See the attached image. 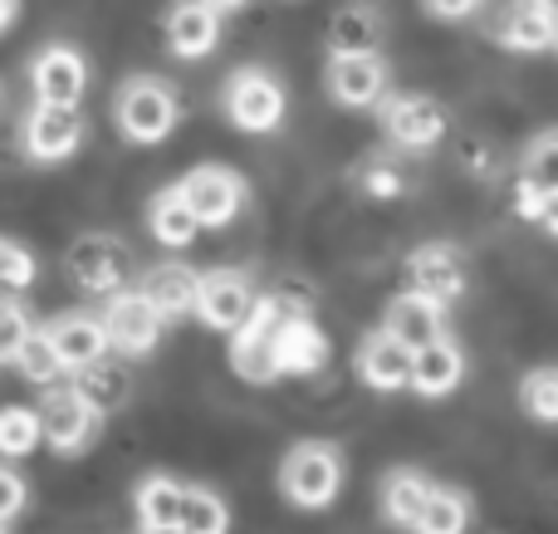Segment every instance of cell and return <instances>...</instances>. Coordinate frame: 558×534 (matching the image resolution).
I'll return each mask as SVG.
<instances>
[{
    "label": "cell",
    "instance_id": "6da1fadb",
    "mask_svg": "<svg viewBox=\"0 0 558 534\" xmlns=\"http://www.w3.org/2000/svg\"><path fill=\"white\" fill-rule=\"evenodd\" d=\"M279 319H284V304L279 300H255L251 314L235 324V343H231V368L241 373L245 383H275L279 363H275V333Z\"/></svg>",
    "mask_w": 558,
    "mask_h": 534
},
{
    "label": "cell",
    "instance_id": "7a4b0ae2",
    "mask_svg": "<svg viewBox=\"0 0 558 534\" xmlns=\"http://www.w3.org/2000/svg\"><path fill=\"white\" fill-rule=\"evenodd\" d=\"M343 486V457L324 441H304V447L289 451L284 461V496L304 510H318L338 496Z\"/></svg>",
    "mask_w": 558,
    "mask_h": 534
},
{
    "label": "cell",
    "instance_id": "3957f363",
    "mask_svg": "<svg viewBox=\"0 0 558 534\" xmlns=\"http://www.w3.org/2000/svg\"><path fill=\"white\" fill-rule=\"evenodd\" d=\"M118 128L133 143H162L177 128V98L172 88H162L157 78H133L118 94Z\"/></svg>",
    "mask_w": 558,
    "mask_h": 534
},
{
    "label": "cell",
    "instance_id": "277c9868",
    "mask_svg": "<svg viewBox=\"0 0 558 534\" xmlns=\"http://www.w3.org/2000/svg\"><path fill=\"white\" fill-rule=\"evenodd\" d=\"M226 113L245 133H270V128H279V118H284V88L265 69H241L231 78V88H226Z\"/></svg>",
    "mask_w": 558,
    "mask_h": 534
},
{
    "label": "cell",
    "instance_id": "5b68a950",
    "mask_svg": "<svg viewBox=\"0 0 558 534\" xmlns=\"http://www.w3.org/2000/svg\"><path fill=\"white\" fill-rule=\"evenodd\" d=\"M177 192H182V202L192 206V216L202 226H226L245 202V186L231 167H196L177 182Z\"/></svg>",
    "mask_w": 558,
    "mask_h": 534
},
{
    "label": "cell",
    "instance_id": "8992f818",
    "mask_svg": "<svg viewBox=\"0 0 558 534\" xmlns=\"http://www.w3.org/2000/svg\"><path fill=\"white\" fill-rule=\"evenodd\" d=\"M98 432V412L78 398L74 388H49L45 383V398H39V437H49V447L59 451H78L88 447Z\"/></svg>",
    "mask_w": 558,
    "mask_h": 534
},
{
    "label": "cell",
    "instance_id": "52a82bcc",
    "mask_svg": "<svg viewBox=\"0 0 558 534\" xmlns=\"http://www.w3.org/2000/svg\"><path fill=\"white\" fill-rule=\"evenodd\" d=\"M84 143V118L74 104H35L25 118V147L35 162H64Z\"/></svg>",
    "mask_w": 558,
    "mask_h": 534
},
{
    "label": "cell",
    "instance_id": "ba28073f",
    "mask_svg": "<svg viewBox=\"0 0 558 534\" xmlns=\"http://www.w3.org/2000/svg\"><path fill=\"white\" fill-rule=\"evenodd\" d=\"M104 333L113 349L123 353H147L162 333V314L143 300V290H113L108 294V314H104Z\"/></svg>",
    "mask_w": 558,
    "mask_h": 534
},
{
    "label": "cell",
    "instance_id": "9c48e42d",
    "mask_svg": "<svg viewBox=\"0 0 558 534\" xmlns=\"http://www.w3.org/2000/svg\"><path fill=\"white\" fill-rule=\"evenodd\" d=\"M69 275L84 294H113L128 280V251L113 235H84V241L69 251Z\"/></svg>",
    "mask_w": 558,
    "mask_h": 534
},
{
    "label": "cell",
    "instance_id": "30bf717a",
    "mask_svg": "<svg viewBox=\"0 0 558 534\" xmlns=\"http://www.w3.org/2000/svg\"><path fill=\"white\" fill-rule=\"evenodd\" d=\"M29 84H35L39 104H78L88 84V64L78 59V49L69 45H49L35 54L29 64Z\"/></svg>",
    "mask_w": 558,
    "mask_h": 534
},
{
    "label": "cell",
    "instance_id": "8fae6325",
    "mask_svg": "<svg viewBox=\"0 0 558 534\" xmlns=\"http://www.w3.org/2000/svg\"><path fill=\"white\" fill-rule=\"evenodd\" d=\"M251 304H255L251 280H245V275H235V270H216V275H206V280H196V304H192V310L202 314L211 329L231 333L235 324L251 314Z\"/></svg>",
    "mask_w": 558,
    "mask_h": 534
},
{
    "label": "cell",
    "instance_id": "7c38bea8",
    "mask_svg": "<svg viewBox=\"0 0 558 534\" xmlns=\"http://www.w3.org/2000/svg\"><path fill=\"white\" fill-rule=\"evenodd\" d=\"M383 123L392 133V143H402V147H432L446 133L441 104L426 94H392L383 108Z\"/></svg>",
    "mask_w": 558,
    "mask_h": 534
},
{
    "label": "cell",
    "instance_id": "4fadbf2b",
    "mask_svg": "<svg viewBox=\"0 0 558 534\" xmlns=\"http://www.w3.org/2000/svg\"><path fill=\"white\" fill-rule=\"evenodd\" d=\"M275 363L279 373H318L328 363V339L308 314H289L279 319V333H275Z\"/></svg>",
    "mask_w": 558,
    "mask_h": 534
},
{
    "label": "cell",
    "instance_id": "5bb4252c",
    "mask_svg": "<svg viewBox=\"0 0 558 534\" xmlns=\"http://www.w3.org/2000/svg\"><path fill=\"white\" fill-rule=\"evenodd\" d=\"M328 88L348 108H373L387 94V69L377 59V49L373 54H338L333 69H328Z\"/></svg>",
    "mask_w": 558,
    "mask_h": 534
},
{
    "label": "cell",
    "instance_id": "9a60e30c",
    "mask_svg": "<svg viewBox=\"0 0 558 534\" xmlns=\"http://www.w3.org/2000/svg\"><path fill=\"white\" fill-rule=\"evenodd\" d=\"M412 280H416V290L426 294V300H436L446 310L451 300H461V290H465V260H461V251L456 245H422V251L412 255Z\"/></svg>",
    "mask_w": 558,
    "mask_h": 534
},
{
    "label": "cell",
    "instance_id": "2e32d148",
    "mask_svg": "<svg viewBox=\"0 0 558 534\" xmlns=\"http://www.w3.org/2000/svg\"><path fill=\"white\" fill-rule=\"evenodd\" d=\"M45 339H49V349H54L59 368H84V363L108 353L104 319H94V314H64V319H54L45 329Z\"/></svg>",
    "mask_w": 558,
    "mask_h": 534
},
{
    "label": "cell",
    "instance_id": "e0dca14e",
    "mask_svg": "<svg viewBox=\"0 0 558 534\" xmlns=\"http://www.w3.org/2000/svg\"><path fill=\"white\" fill-rule=\"evenodd\" d=\"M461 373H465L461 349H456V343H446L441 333H436L432 343L412 349V373H407V383H412L422 398H446V392H456Z\"/></svg>",
    "mask_w": 558,
    "mask_h": 534
},
{
    "label": "cell",
    "instance_id": "ac0fdd59",
    "mask_svg": "<svg viewBox=\"0 0 558 534\" xmlns=\"http://www.w3.org/2000/svg\"><path fill=\"white\" fill-rule=\"evenodd\" d=\"M167 39H172V49L182 59L211 54L216 39H221V15H216V5H206V0H182V5L167 15Z\"/></svg>",
    "mask_w": 558,
    "mask_h": 534
},
{
    "label": "cell",
    "instance_id": "d6986e66",
    "mask_svg": "<svg viewBox=\"0 0 558 534\" xmlns=\"http://www.w3.org/2000/svg\"><path fill=\"white\" fill-rule=\"evenodd\" d=\"M357 368H363V383H373L377 392H392V388H407V373H412V349L397 343L392 333H373L357 353Z\"/></svg>",
    "mask_w": 558,
    "mask_h": 534
},
{
    "label": "cell",
    "instance_id": "ffe728a7",
    "mask_svg": "<svg viewBox=\"0 0 558 534\" xmlns=\"http://www.w3.org/2000/svg\"><path fill=\"white\" fill-rule=\"evenodd\" d=\"M387 333H392L397 343H407V349H422V343H432L436 333H441V304L426 300L422 290L397 294L392 310H387Z\"/></svg>",
    "mask_w": 558,
    "mask_h": 534
},
{
    "label": "cell",
    "instance_id": "44dd1931",
    "mask_svg": "<svg viewBox=\"0 0 558 534\" xmlns=\"http://www.w3.org/2000/svg\"><path fill=\"white\" fill-rule=\"evenodd\" d=\"M143 300L153 304L162 319H182L196 304V275L186 270V265H157L143 280Z\"/></svg>",
    "mask_w": 558,
    "mask_h": 534
},
{
    "label": "cell",
    "instance_id": "7402d4cb",
    "mask_svg": "<svg viewBox=\"0 0 558 534\" xmlns=\"http://www.w3.org/2000/svg\"><path fill=\"white\" fill-rule=\"evenodd\" d=\"M554 5L549 0H524L520 10H514L510 20L500 25V45H510V49H524V54H539V49H549L554 45Z\"/></svg>",
    "mask_w": 558,
    "mask_h": 534
},
{
    "label": "cell",
    "instance_id": "603a6c76",
    "mask_svg": "<svg viewBox=\"0 0 558 534\" xmlns=\"http://www.w3.org/2000/svg\"><path fill=\"white\" fill-rule=\"evenodd\" d=\"M74 392L98 412V417H104V412H118L128 402V373L118 368V363H108V359H94V363L78 368Z\"/></svg>",
    "mask_w": 558,
    "mask_h": 534
},
{
    "label": "cell",
    "instance_id": "cb8c5ba5",
    "mask_svg": "<svg viewBox=\"0 0 558 534\" xmlns=\"http://www.w3.org/2000/svg\"><path fill=\"white\" fill-rule=\"evenodd\" d=\"M196 231H202V221L192 216V206L182 202V192H177V186L153 202V235L162 245H192Z\"/></svg>",
    "mask_w": 558,
    "mask_h": 534
},
{
    "label": "cell",
    "instance_id": "d4e9b609",
    "mask_svg": "<svg viewBox=\"0 0 558 534\" xmlns=\"http://www.w3.org/2000/svg\"><path fill=\"white\" fill-rule=\"evenodd\" d=\"M231 525L226 506L202 486H182V500H177V530H192V534H221Z\"/></svg>",
    "mask_w": 558,
    "mask_h": 534
},
{
    "label": "cell",
    "instance_id": "484cf974",
    "mask_svg": "<svg viewBox=\"0 0 558 534\" xmlns=\"http://www.w3.org/2000/svg\"><path fill=\"white\" fill-rule=\"evenodd\" d=\"M177 500H182L177 481H167V476L143 481V490H137V520H143V530H177Z\"/></svg>",
    "mask_w": 558,
    "mask_h": 534
},
{
    "label": "cell",
    "instance_id": "4316f807",
    "mask_svg": "<svg viewBox=\"0 0 558 534\" xmlns=\"http://www.w3.org/2000/svg\"><path fill=\"white\" fill-rule=\"evenodd\" d=\"M426 490H432V481H426V476H416V471H392V476H387V486H383L387 515H392L397 525H416Z\"/></svg>",
    "mask_w": 558,
    "mask_h": 534
},
{
    "label": "cell",
    "instance_id": "83f0119b",
    "mask_svg": "<svg viewBox=\"0 0 558 534\" xmlns=\"http://www.w3.org/2000/svg\"><path fill=\"white\" fill-rule=\"evenodd\" d=\"M328 49H333V54H373L377 20L367 15V10H338L333 29H328Z\"/></svg>",
    "mask_w": 558,
    "mask_h": 534
},
{
    "label": "cell",
    "instance_id": "f1b7e54d",
    "mask_svg": "<svg viewBox=\"0 0 558 534\" xmlns=\"http://www.w3.org/2000/svg\"><path fill=\"white\" fill-rule=\"evenodd\" d=\"M465 520H471V510H465V500L456 496V490H441L432 486L422 500V515H416V530H432V534H456L465 530Z\"/></svg>",
    "mask_w": 558,
    "mask_h": 534
},
{
    "label": "cell",
    "instance_id": "f546056e",
    "mask_svg": "<svg viewBox=\"0 0 558 534\" xmlns=\"http://www.w3.org/2000/svg\"><path fill=\"white\" fill-rule=\"evenodd\" d=\"M39 447V412L5 408L0 412V457H25Z\"/></svg>",
    "mask_w": 558,
    "mask_h": 534
},
{
    "label": "cell",
    "instance_id": "4dcf8cb0",
    "mask_svg": "<svg viewBox=\"0 0 558 534\" xmlns=\"http://www.w3.org/2000/svg\"><path fill=\"white\" fill-rule=\"evenodd\" d=\"M10 363H15V368L25 373L29 383H54V373H59L54 349H49V339L39 329H29L25 339H20V349L10 353Z\"/></svg>",
    "mask_w": 558,
    "mask_h": 534
},
{
    "label": "cell",
    "instance_id": "1f68e13d",
    "mask_svg": "<svg viewBox=\"0 0 558 534\" xmlns=\"http://www.w3.org/2000/svg\"><path fill=\"white\" fill-rule=\"evenodd\" d=\"M520 398H524V408H530L534 422L554 427V422H558V373L554 368H534L530 378H524Z\"/></svg>",
    "mask_w": 558,
    "mask_h": 534
},
{
    "label": "cell",
    "instance_id": "d6a6232c",
    "mask_svg": "<svg viewBox=\"0 0 558 534\" xmlns=\"http://www.w3.org/2000/svg\"><path fill=\"white\" fill-rule=\"evenodd\" d=\"M514 211L539 221L544 231H554V186L534 182V177H520V186H514Z\"/></svg>",
    "mask_w": 558,
    "mask_h": 534
},
{
    "label": "cell",
    "instance_id": "836d02e7",
    "mask_svg": "<svg viewBox=\"0 0 558 534\" xmlns=\"http://www.w3.org/2000/svg\"><path fill=\"white\" fill-rule=\"evenodd\" d=\"M357 186H363L367 196H402L407 192V177L397 162H387V157H373V162H363V172H357Z\"/></svg>",
    "mask_w": 558,
    "mask_h": 534
},
{
    "label": "cell",
    "instance_id": "e575fe53",
    "mask_svg": "<svg viewBox=\"0 0 558 534\" xmlns=\"http://www.w3.org/2000/svg\"><path fill=\"white\" fill-rule=\"evenodd\" d=\"M35 280V255L25 251V245H0V284H10V290H25V284Z\"/></svg>",
    "mask_w": 558,
    "mask_h": 534
},
{
    "label": "cell",
    "instance_id": "d590c367",
    "mask_svg": "<svg viewBox=\"0 0 558 534\" xmlns=\"http://www.w3.org/2000/svg\"><path fill=\"white\" fill-rule=\"evenodd\" d=\"M29 333V314L20 304H0V359L10 363V353L20 349V339Z\"/></svg>",
    "mask_w": 558,
    "mask_h": 534
},
{
    "label": "cell",
    "instance_id": "8d00e7d4",
    "mask_svg": "<svg viewBox=\"0 0 558 534\" xmlns=\"http://www.w3.org/2000/svg\"><path fill=\"white\" fill-rule=\"evenodd\" d=\"M554 157H558V143H554V133H544L539 143H534L524 177H534V182H544V186H558V167H554Z\"/></svg>",
    "mask_w": 558,
    "mask_h": 534
},
{
    "label": "cell",
    "instance_id": "74e56055",
    "mask_svg": "<svg viewBox=\"0 0 558 534\" xmlns=\"http://www.w3.org/2000/svg\"><path fill=\"white\" fill-rule=\"evenodd\" d=\"M20 506H25V481L0 466V525H10L20 515Z\"/></svg>",
    "mask_w": 558,
    "mask_h": 534
},
{
    "label": "cell",
    "instance_id": "f35d334b",
    "mask_svg": "<svg viewBox=\"0 0 558 534\" xmlns=\"http://www.w3.org/2000/svg\"><path fill=\"white\" fill-rule=\"evenodd\" d=\"M520 5H524V0H475V10H481V25L490 29V35H500V25H505V20H510ZM475 10H471V15H475Z\"/></svg>",
    "mask_w": 558,
    "mask_h": 534
},
{
    "label": "cell",
    "instance_id": "ab89813d",
    "mask_svg": "<svg viewBox=\"0 0 558 534\" xmlns=\"http://www.w3.org/2000/svg\"><path fill=\"white\" fill-rule=\"evenodd\" d=\"M426 10L441 20H465L475 10V0H426Z\"/></svg>",
    "mask_w": 558,
    "mask_h": 534
},
{
    "label": "cell",
    "instance_id": "60d3db41",
    "mask_svg": "<svg viewBox=\"0 0 558 534\" xmlns=\"http://www.w3.org/2000/svg\"><path fill=\"white\" fill-rule=\"evenodd\" d=\"M15 10H20V0H0V29L15 20Z\"/></svg>",
    "mask_w": 558,
    "mask_h": 534
},
{
    "label": "cell",
    "instance_id": "b9f144b4",
    "mask_svg": "<svg viewBox=\"0 0 558 534\" xmlns=\"http://www.w3.org/2000/svg\"><path fill=\"white\" fill-rule=\"evenodd\" d=\"M206 5H216V10H241V5H251V0H206Z\"/></svg>",
    "mask_w": 558,
    "mask_h": 534
},
{
    "label": "cell",
    "instance_id": "7bdbcfd3",
    "mask_svg": "<svg viewBox=\"0 0 558 534\" xmlns=\"http://www.w3.org/2000/svg\"><path fill=\"white\" fill-rule=\"evenodd\" d=\"M0 245H5V241H0Z\"/></svg>",
    "mask_w": 558,
    "mask_h": 534
}]
</instances>
